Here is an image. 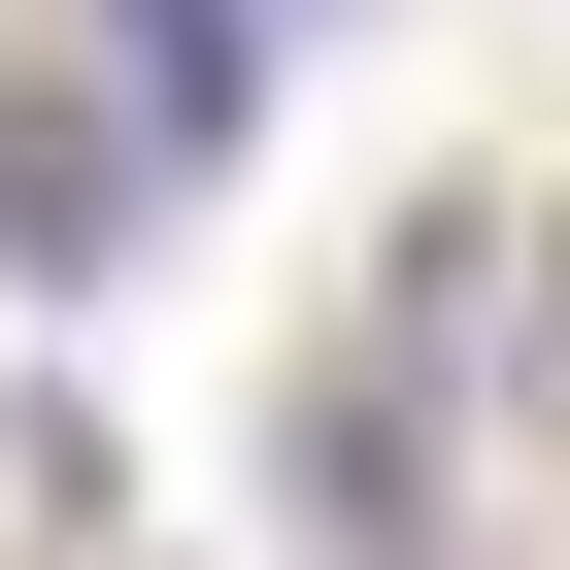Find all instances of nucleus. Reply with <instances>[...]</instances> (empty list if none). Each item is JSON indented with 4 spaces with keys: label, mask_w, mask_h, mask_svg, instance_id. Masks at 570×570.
Instances as JSON below:
<instances>
[{
    "label": "nucleus",
    "mask_w": 570,
    "mask_h": 570,
    "mask_svg": "<svg viewBox=\"0 0 570 570\" xmlns=\"http://www.w3.org/2000/svg\"><path fill=\"white\" fill-rule=\"evenodd\" d=\"M403 370H470L503 436H570V235L537 202H403Z\"/></svg>",
    "instance_id": "1"
},
{
    "label": "nucleus",
    "mask_w": 570,
    "mask_h": 570,
    "mask_svg": "<svg viewBox=\"0 0 570 570\" xmlns=\"http://www.w3.org/2000/svg\"><path fill=\"white\" fill-rule=\"evenodd\" d=\"M303 570H470V537H436V370H403V336L303 370Z\"/></svg>",
    "instance_id": "2"
},
{
    "label": "nucleus",
    "mask_w": 570,
    "mask_h": 570,
    "mask_svg": "<svg viewBox=\"0 0 570 570\" xmlns=\"http://www.w3.org/2000/svg\"><path fill=\"white\" fill-rule=\"evenodd\" d=\"M101 235H135V135L101 101H0V268H101Z\"/></svg>",
    "instance_id": "3"
},
{
    "label": "nucleus",
    "mask_w": 570,
    "mask_h": 570,
    "mask_svg": "<svg viewBox=\"0 0 570 570\" xmlns=\"http://www.w3.org/2000/svg\"><path fill=\"white\" fill-rule=\"evenodd\" d=\"M235 101H268V0H135V135L235 168Z\"/></svg>",
    "instance_id": "4"
}]
</instances>
